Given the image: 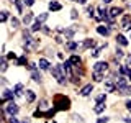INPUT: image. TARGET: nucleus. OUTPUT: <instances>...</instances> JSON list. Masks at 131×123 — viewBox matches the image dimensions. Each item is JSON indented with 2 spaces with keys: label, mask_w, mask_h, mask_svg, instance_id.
<instances>
[{
  "label": "nucleus",
  "mask_w": 131,
  "mask_h": 123,
  "mask_svg": "<svg viewBox=\"0 0 131 123\" xmlns=\"http://www.w3.org/2000/svg\"><path fill=\"white\" fill-rule=\"evenodd\" d=\"M52 104H54V108L56 110H69V108H71V100H69V97L62 95V94L54 95Z\"/></svg>",
  "instance_id": "obj_1"
},
{
  "label": "nucleus",
  "mask_w": 131,
  "mask_h": 123,
  "mask_svg": "<svg viewBox=\"0 0 131 123\" xmlns=\"http://www.w3.org/2000/svg\"><path fill=\"white\" fill-rule=\"evenodd\" d=\"M51 74H52V77L57 80V84L59 85H66V82H67V77L64 76V72H62V69H61V64H57V66H52V69H51Z\"/></svg>",
  "instance_id": "obj_2"
},
{
  "label": "nucleus",
  "mask_w": 131,
  "mask_h": 123,
  "mask_svg": "<svg viewBox=\"0 0 131 123\" xmlns=\"http://www.w3.org/2000/svg\"><path fill=\"white\" fill-rule=\"evenodd\" d=\"M5 112H7V113H10V117H12V115H16V113L20 112V107L16 105L13 100H12L8 105H5Z\"/></svg>",
  "instance_id": "obj_3"
},
{
  "label": "nucleus",
  "mask_w": 131,
  "mask_h": 123,
  "mask_svg": "<svg viewBox=\"0 0 131 123\" xmlns=\"http://www.w3.org/2000/svg\"><path fill=\"white\" fill-rule=\"evenodd\" d=\"M121 28L125 31H131V15H125L121 18Z\"/></svg>",
  "instance_id": "obj_4"
},
{
  "label": "nucleus",
  "mask_w": 131,
  "mask_h": 123,
  "mask_svg": "<svg viewBox=\"0 0 131 123\" xmlns=\"http://www.w3.org/2000/svg\"><path fill=\"white\" fill-rule=\"evenodd\" d=\"M93 71H98V72H106L108 71V63L105 61H98V63L93 66Z\"/></svg>",
  "instance_id": "obj_5"
},
{
  "label": "nucleus",
  "mask_w": 131,
  "mask_h": 123,
  "mask_svg": "<svg viewBox=\"0 0 131 123\" xmlns=\"http://www.w3.org/2000/svg\"><path fill=\"white\" fill-rule=\"evenodd\" d=\"M13 97H15V92H13V90L5 89V90H3V94H2V104H5L7 100H13Z\"/></svg>",
  "instance_id": "obj_6"
},
{
  "label": "nucleus",
  "mask_w": 131,
  "mask_h": 123,
  "mask_svg": "<svg viewBox=\"0 0 131 123\" xmlns=\"http://www.w3.org/2000/svg\"><path fill=\"white\" fill-rule=\"evenodd\" d=\"M128 77H125V76H120V77H118V79H116V84H115V85H116V89H123V87H128Z\"/></svg>",
  "instance_id": "obj_7"
},
{
  "label": "nucleus",
  "mask_w": 131,
  "mask_h": 123,
  "mask_svg": "<svg viewBox=\"0 0 131 123\" xmlns=\"http://www.w3.org/2000/svg\"><path fill=\"white\" fill-rule=\"evenodd\" d=\"M92 92H93V85H92V84H87V85H84V87L80 89V92H79V94H80L82 97H89Z\"/></svg>",
  "instance_id": "obj_8"
},
{
  "label": "nucleus",
  "mask_w": 131,
  "mask_h": 123,
  "mask_svg": "<svg viewBox=\"0 0 131 123\" xmlns=\"http://www.w3.org/2000/svg\"><path fill=\"white\" fill-rule=\"evenodd\" d=\"M25 92H26V94H25V98H26V102H28V104H33V102H35V100H36V94H35V92H33V90H31V89H28V90H25Z\"/></svg>",
  "instance_id": "obj_9"
},
{
  "label": "nucleus",
  "mask_w": 131,
  "mask_h": 123,
  "mask_svg": "<svg viewBox=\"0 0 131 123\" xmlns=\"http://www.w3.org/2000/svg\"><path fill=\"white\" fill-rule=\"evenodd\" d=\"M123 13V8H118V7H113V8H110V12H108V16L110 18H116L118 15H121Z\"/></svg>",
  "instance_id": "obj_10"
},
{
  "label": "nucleus",
  "mask_w": 131,
  "mask_h": 123,
  "mask_svg": "<svg viewBox=\"0 0 131 123\" xmlns=\"http://www.w3.org/2000/svg\"><path fill=\"white\" fill-rule=\"evenodd\" d=\"M95 46V39H90V38H87L82 43V46H80V49H90V48H93Z\"/></svg>",
  "instance_id": "obj_11"
},
{
  "label": "nucleus",
  "mask_w": 131,
  "mask_h": 123,
  "mask_svg": "<svg viewBox=\"0 0 131 123\" xmlns=\"http://www.w3.org/2000/svg\"><path fill=\"white\" fill-rule=\"evenodd\" d=\"M61 8H62V5H61L59 2H56V0L49 2V10H51V12H59Z\"/></svg>",
  "instance_id": "obj_12"
},
{
  "label": "nucleus",
  "mask_w": 131,
  "mask_h": 123,
  "mask_svg": "<svg viewBox=\"0 0 131 123\" xmlns=\"http://www.w3.org/2000/svg\"><path fill=\"white\" fill-rule=\"evenodd\" d=\"M31 79L35 80L36 84H41V82H43V76L39 74V71H33L31 72Z\"/></svg>",
  "instance_id": "obj_13"
},
{
  "label": "nucleus",
  "mask_w": 131,
  "mask_h": 123,
  "mask_svg": "<svg viewBox=\"0 0 131 123\" xmlns=\"http://www.w3.org/2000/svg\"><path fill=\"white\" fill-rule=\"evenodd\" d=\"M38 66H39L41 71H48V69H49V63H48V59H44V57H41V59H39Z\"/></svg>",
  "instance_id": "obj_14"
},
{
  "label": "nucleus",
  "mask_w": 131,
  "mask_h": 123,
  "mask_svg": "<svg viewBox=\"0 0 131 123\" xmlns=\"http://www.w3.org/2000/svg\"><path fill=\"white\" fill-rule=\"evenodd\" d=\"M105 107H106L105 102H97V105L93 107V112H95V113H102L105 110Z\"/></svg>",
  "instance_id": "obj_15"
},
{
  "label": "nucleus",
  "mask_w": 131,
  "mask_h": 123,
  "mask_svg": "<svg viewBox=\"0 0 131 123\" xmlns=\"http://www.w3.org/2000/svg\"><path fill=\"white\" fill-rule=\"evenodd\" d=\"M116 44H120V46H126V44H128V39H126V36L116 35Z\"/></svg>",
  "instance_id": "obj_16"
},
{
  "label": "nucleus",
  "mask_w": 131,
  "mask_h": 123,
  "mask_svg": "<svg viewBox=\"0 0 131 123\" xmlns=\"http://www.w3.org/2000/svg\"><path fill=\"white\" fill-rule=\"evenodd\" d=\"M97 31L100 33V35H103V36H108L110 35V26H97Z\"/></svg>",
  "instance_id": "obj_17"
},
{
  "label": "nucleus",
  "mask_w": 131,
  "mask_h": 123,
  "mask_svg": "<svg viewBox=\"0 0 131 123\" xmlns=\"http://www.w3.org/2000/svg\"><path fill=\"white\" fill-rule=\"evenodd\" d=\"M105 77V72H98V71H93V80L95 82H102Z\"/></svg>",
  "instance_id": "obj_18"
},
{
  "label": "nucleus",
  "mask_w": 131,
  "mask_h": 123,
  "mask_svg": "<svg viewBox=\"0 0 131 123\" xmlns=\"http://www.w3.org/2000/svg\"><path fill=\"white\" fill-rule=\"evenodd\" d=\"M105 48H106V43H105V44H102V46H98V48H95L93 51H90V56L97 57L98 54H100V51H102V49H105Z\"/></svg>",
  "instance_id": "obj_19"
},
{
  "label": "nucleus",
  "mask_w": 131,
  "mask_h": 123,
  "mask_svg": "<svg viewBox=\"0 0 131 123\" xmlns=\"http://www.w3.org/2000/svg\"><path fill=\"white\" fill-rule=\"evenodd\" d=\"M118 95H129L131 94V87H123V89H116Z\"/></svg>",
  "instance_id": "obj_20"
},
{
  "label": "nucleus",
  "mask_w": 131,
  "mask_h": 123,
  "mask_svg": "<svg viewBox=\"0 0 131 123\" xmlns=\"http://www.w3.org/2000/svg\"><path fill=\"white\" fill-rule=\"evenodd\" d=\"M31 20H33V12H26V13L23 15V23H25V25H28V23L31 22Z\"/></svg>",
  "instance_id": "obj_21"
},
{
  "label": "nucleus",
  "mask_w": 131,
  "mask_h": 123,
  "mask_svg": "<svg viewBox=\"0 0 131 123\" xmlns=\"http://www.w3.org/2000/svg\"><path fill=\"white\" fill-rule=\"evenodd\" d=\"M69 61H71V64H72V66H77V64H80V56L74 54V56L69 57Z\"/></svg>",
  "instance_id": "obj_22"
},
{
  "label": "nucleus",
  "mask_w": 131,
  "mask_h": 123,
  "mask_svg": "<svg viewBox=\"0 0 131 123\" xmlns=\"http://www.w3.org/2000/svg\"><path fill=\"white\" fill-rule=\"evenodd\" d=\"M74 33H75V30H74V28H67V30L64 31V35H66V39H72Z\"/></svg>",
  "instance_id": "obj_23"
},
{
  "label": "nucleus",
  "mask_w": 131,
  "mask_h": 123,
  "mask_svg": "<svg viewBox=\"0 0 131 123\" xmlns=\"http://www.w3.org/2000/svg\"><path fill=\"white\" fill-rule=\"evenodd\" d=\"M38 30H43V23L36 20V22L33 23V26H31V31H38Z\"/></svg>",
  "instance_id": "obj_24"
},
{
  "label": "nucleus",
  "mask_w": 131,
  "mask_h": 123,
  "mask_svg": "<svg viewBox=\"0 0 131 123\" xmlns=\"http://www.w3.org/2000/svg\"><path fill=\"white\" fill-rule=\"evenodd\" d=\"M123 56H125V53H123V49H121V48H116V51H115V59H116V61H120Z\"/></svg>",
  "instance_id": "obj_25"
},
{
  "label": "nucleus",
  "mask_w": 131,
  "mask_h": 123,
  "mask_svg": "<svg viewBox=\"0 0 131 123\" xmlns=\"http://www.w3.org/2000/svg\"><path fill=\"white\" fill-rule=\"evenodd\" d=\"M21 90H23V84H16L15 87H13L15 95H21Z\"/></svg>",
  "instance_id": "obj_26"
},
{
  "label": "nucleus",
  "mask_w": 131,
  "mask_h": 123,
  "mask_svg": "<svg viewBox=\"0 0 131 123\" xmlns=\"http://www.w3.org/2000/svg\"><path fill=\"white\" fill-rule=\"evenodd\" d=\"M95 7H87V15L90 16V18H95Z\"/></svg>",
  "instance_id": "obj_27"
},
{
  "label": "nucleus",
  "mask_w": 131,
  "mask_h": 123,
  "mask_svg": "<svg viewBox=\"0 0 131 123\" xmlns=\"http://www.w3.org/2000/svg\"><path fill=\"white\" fill-rule=\"evenodd\" d=\"M66 46H67L69 49H72V51H74V49H77V48H79V44H77V43H74V41H71V39H69L67 43H66Z\"/></svg>",
  "instance_id": "obj_28"
},
{
  "label": "nucleus",
  "mask_w": 131,
  "mask_h": 123,
  "mask_svg": "<svg viewBox=\"0 0 131 123\" xmlns=\"http://www.w3.org/2000/svg\"><path fill=\"white\" fill-rule=\"evenodd\" d=\"M16 64H18V66H25V64H26V54L20 56V57H18V61H16Z\"/></svg>",
  "instance_id": "obj_29"
},
{
  "label": "nucleus",
  "mask_w": 131,
  "mask_h": 123,
  "mask_svg": "<svg viewBox=\"0 0 131 123\" xmlns=\"http://www.w3.org/2000/svg\"><path fill=\"white\" fill-rule=\"evenodd\" d=\"M48 13H41L39 16H38V18H36V20H38V22H41V23H44V22H46V20H48Z\"/></svg>",
  "instance_id": "obj_30"
},
{
  "label": "nucleus",
  "mask_w": 131,
  "mask_h": 123,
  "mask_svg": "<svg viewBox=\"0 0 131 123\" xmlns=\"http://www.w3.org/2000/svg\"><path fill=\"white\" fill-rule=\"evenodd\" d=\"M10 23H12V28H18L20 20H18V18H12V20H10Z\"/></svg>",
  "instance_id": "obj_31"
},
{
  "label": "nucleus",
  "mask_w": 131,
  "mask_h": 123,
  "mask_svg": "<svg viewBox=\"0 0 131 123\" xmlns=\"http://www.w3.org/2000/svg\"><path fill=\"white\" fill-rule=\"evenodd\" d=\"M106 100V94H100L97 98H95V102H105Z\"/></svg>",
  "instance_id": "obj_32"
},
{
  "label": "nucleus",
  "mask_w": 131,
  "mask_h": 123,
  "mask_svg": "<svg viewBox=\"0 0 131 123\" xmlns=\"http://www.w3.org/2000/svg\"><path fill=\"white\" fill-rule=\"evenodd\" d=\"M7 67H8L7 66V57H2V72H5Z\"/></svg>",
  "instance_id": "obj_33"
},
{
  "label": "nucleus",
  "mask_w": 131,
  "mask_h": 123,
  "mask_svg": "<svg viewBox=\"0 0 131 123\" xmlns=\"http://www.w3.org/2000/svg\"><path fill=\"white\" fill-rule=\"evenodd\" d=\"M26 67H28V69H30V71H31V72H33V71H38V66H36V64H33V63H30V64H28V66H26Z\"/></svg>",
  "instance_id": "obj_34"
},
{
  "label": "nucleus",
  "mask_w": 131,
  "mask_h": 123,
  "mask_svg": "<svg viewBox=\"0 0 131 123\" xmlns=\"http://www.w3.org/2000/svg\"><path fill=\"white\" fill-rule=\"evenodd\" d=\"M7 20H8V12H7V10H3V12H2V22L5 23Z\"/></svg>",
  "instance_id": "obj_35"
},
{
  "label": "nucleus",
  "mask_w": 131,
  "mask_h": 123,
  "mask_svg": "<svg viewBox=\"0 0 131 123\" xmlns=\"http://www.w3.org/2000/svg\"><path fill=\"white\" fill-rule=\"evenodd\" d=\"M8 123H20V121H18V118H16L15 115H12V117L8 118Z\"/></svg>",
  "instance_id": "obj_36"
},
{
  "label": "nucleus",
  "mask_w": 131,
  "mask_h": 123,
  "mask_svg": "<svg viewBox=\"0 0 131 123\" xmlns=\"http://www.w3.org/2000/svg\"><path fill=\"white\" fill-rule=\"evenodd\" d=\"M77 16H79V13H77V10L74 8V10L71 12V18H72V20H77Z\"/></svg>",
  "instance_id": "obj_37"
},
{
  "label": "nucleus",
  "mask_w": 131,
  "mask_h": 123,
  "mask_svg": "<svg viewBox=\"0 0 131 123\" xmlns=\"http://www.w3.org/2000/svg\"><path fill=\"white\" fill-rule=\"evenodd\" d=\"M108 121H110V118L108 117H103V118H98L97 123H108Z\"/></svg>",
  "instance_id": "obj_38"
},
{
  "label": "nucleus",
  "mask_w": 131,
  "mask_h": 123,
  "mask_svg": "<svg viewBox=\"0 0 131 123\" xmlns=\"http://www.w3.org/2000/svg\"><path fill=\"white\" fill-rule=\"evenodd\" d=\"M15 7H16V10H18L20 13H21V12H23V7H21V3H20V0H18V2H16V3H15Z\"/></svg>",
  "instance_id": "obj_39"
},
{
  "label": "nucleus",
  "mask_w": 131,
  "mask_h": 123,
  "mask_svg": "<svg viewBox=\"0 0 131 123\" xmlns=\"http://www.w3.org/2000/svg\"><path fill=\"white\" fill-rule=\"evenodd\" d=\"M7 59H16V54H15V53H8V54H7Z\"/></svg>",
  "instance_id": "obj_40"
},
{
  "label": "nucleus",
  "mask_w": 131,
  "mask_h": 123,
  "mask_svg": "<svg viewBox=\"0 0 131 123\" xmlns=\"http://www.w3.org/2000/svg\"><path fill=\"white\" fill-rule=\"evenodd\" d=\"M23 3H25V5H28V7H31L33 3H35V0H23Z\"/></svg>",
  "instance_id": "obj_41"
},
{
  "label": "nucleus",
  "mask_w": 131,
  "mask_h": 123,
  "mask_svg": "<svg viewBox=\"0 0 131 123\" xmlns=\"http://www.w3.org/2000/svg\"><path fill=\"white\" fill-rule=\"evenodd\" d=\"M125 107H126V110H128V112H131V100H126Z\"/></svg>",
  "instance_id": "obj_42"
},
{
  "label": "nucleus",
  "mask_w": 131,
  "mask_h": 123,
  "mask_svg": "<svg viewBox=\"0 0 131 123\" xmlns=\"http://www.w3.org/2000/svg\"><path fill=\"white\" fill-rule=\"evenodd\" d=\"M126 66H131V53L126 54Z\"/></svg>",
  "instance_id": "obj_43"
},
{
  "label": "nucleus",
  "mask_w": 131,
  "mask_h": 123,
  "mask_svg": "<svg viewBox=\"0 0 131 123\" xmlns=\"http://www.w3.org/2000/svg\"><path fill=\"white\" fill-rule=\"evenodd\" d=\"M74 2H77V3H80V5H85V3H87V0H74Z\"/></svg>",
  "instance_id": "obj_44"
},
{
  "label": "nucleus",
  "mask_w": 131,
  "mask_h": 123,
  "mask_svg": "<svg viewBox=\"0 0 131 123\" xmlns=\"http://www.w3.org/2000/svg\"><path fill=\"white\" fill-rule=\"evenodd\" d=\"M126 76H128V79L131 80V67H128V71H126Z\"/></svg>",
  "instance_id": "obj_45"
},
{
  "label": "nucleus",
  "mask_w": 131,
  "mask_h": 123,
  "mask_svg": "<svg viewBox=\"0 0 131 123\" xmlns=\"http://www.w3.org/2000/svg\"><path fill=\"white\" fill-rule=\"evenodd\" d=\"M56 43L61 44V43H62V38H61V36H56Z\"/></svg>",
  "instance_id": "obj_46"
},
{
  "label": "nucleus",
  "mask_w": 131,
  "mask_h": 123,
  "mask_svg": "<svg viewBox=\"0 0 131 123\" xmlns=\"http://www.w3.org/2000/svg\"><path fill=\"white\" fill-rule=\"evenodd\" d=\"M43 31L46 33V35H49V33H51V31H49V28H46V26H43Z\"/></svg>",
  "instance_id": "obj_47"
},
{
  "label": "nucleus",
  "mask_w": 131,
  "mask_h": 123,
  "mask_svg": "<svg viewBox=\"0 0 131 123\" xmlns=\"http://www.w3.org/2000/svg\"><path fill=\"white\" fill-rule=\"evenodd\" d=\"M102 2H103V3H112L113 0H102Z\"/></svg>",
  "instance_id": "obj_48"
},
{
  "label": "nucleus",
  "mask_w": 131,
  "mask_h": 123,
  "mask_svg": "<svg viewBox=\"0 0 131 123\" xmlns=\"http://www.w3.org/2000/svg\"><path fill=\"white\" fill-rule=\"evenodd\" d=\"M125 123H131V118H125Z\"/></svg>",
  "instance_id": "obj_49"
},
{
  "label": "nucleus",
  "mask_w": 131,
  "mask_h": 123,
  "mask_svg": "<svg viewBox=\"0 0 131 123\" xmlns=\"http://www.w3.org/2000/svg\"><path fill=\"white\" fill-rule=\"evenodd\" d=\"M10 2H12V3H16V2H18V0H10Z\"/></svg>",
  "instance_id": "obj_50"
},
{
  "label": "nucleus",
  "mask_w": 131,
  "mask_h": 123,
  "mask_svg": "<svg viewBox=\"0 0 131 123\" xmlns=\"http://www.w3.org/2000/svg\"><path fill=\"white\" fill-rule=\"evenodd\" d=\"M129 39H131V36H129Z\"/></svg>",
  "instance_id": "obj_51"
}]
</instances>
